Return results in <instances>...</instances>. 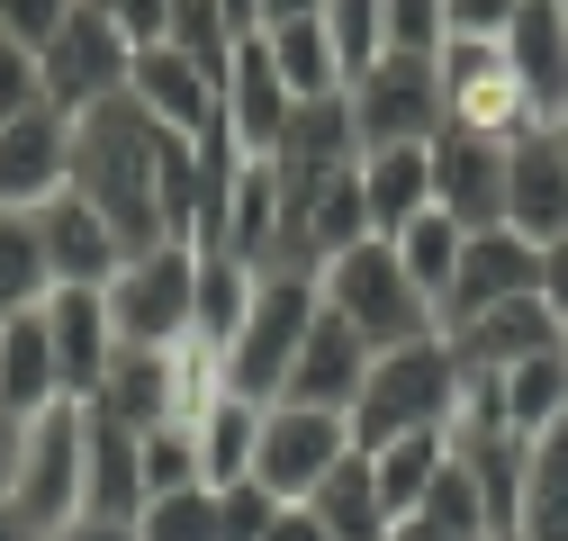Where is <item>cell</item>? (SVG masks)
Here are the masks:
<instances>
[{
    "instance_id": "cell-44",
    "label": "cell",
    "mask_w": 568,
    "mask_h": 541,
    "mask_svg": "<svg viewBox=\"0 0 568 541\" xmlns=\"http://www.w3.org/2000/svg\"><path fill=\"white\" fill-rule=\"evenodd\" d=\"M452 37L443 0H388V54H434Z\"/></svg>"
},
{
    "instance_id": "cell-33",
    "label": "cell",
    "mask_w": 568,
    "mask_h": 541,
    "mask_svg": "<svg viewBox=\"0 0 568 541\" xmlns=\"http://www.w3.org/2000/svg\"><path fill=\"white\" fill-rule=\"evenodd\" d=\"M371 469H379L388 514H415L424 497H434V479L452 469V433H443V425H434V433H397V442H379V451H371Z\"/></svg>"
},
{
    "instance_id": "cell-36",
    "label": "cell",
    "mask_w": 568,
    "mask_h": 541,
    "mask_svg": "<svg viewBox=\"0 0 568 541\" xmlns=\"http://www.w3.org/2000/svg\"><path fill=\"white\" fill-rule=\"evenodd\" d=\"M397 244V262L415 270V289L434 298V316H443V298H452V280H460V244H469V226L460 217H443V208H424L406 235H388Z\"/></svg>"
},
{
    "instance_id": "cell-13",
    "label": "cell",
    "mask_w": 568,
    "mask_h": 541,
    "mask_svg": "<svg viewBox=\"0 0 568 541\" xmlns=\"http://www.w3.org/2000/svg\"><path fill=\"white\" fill-rule=\"evenodd\" d=\"M126 100L145 109V118H163L172 135H207L226 118V82L207 73L199 54H181V45H135V73H126Z\"/></svg>"
},
{
    "instance_id": "cell-26",
    "label": "cell",
    "mask_w": 568,
    "mask_h": 541,
    "mask_svg": "<svg viewBox=\"0 0 568 541\" xmlns=\"http://www.w3.org/2000/svg\"><path fill=\"white\" fill-rule=\"evenodd\" d=\"M280 181H334L362 163V135H352V100H298L290 135H280Z\"/></svg>"
},
{
    "instance_id": "cell-54",
    "label": "cell",
    "mask_w": 568,
    "mask_h": 541,
    "mask_svg": "<svg viewBox=\"0 0 568 541\" xmlns=\"http://www.w3.org/2000/svg\"><path fill=\"white\" fill-rule=\"evenodd\" d=\"M0 541H37V532L19 523V506H10V497H0Z\"/></svg>"
},
{
    "instance_id": "cell-37",
    "label": "cell",
    "mask_w": 568,
    "mask_h": 541,
    "mask_svg": "<svg viewBox=\"0 0 568 541\" xmlns=\"http://www.w3.org/2000/svg\"><path fill=\"white\" fill-rule=\"evenodd\" d=\"M325 37L343 54V91L388 54V0H325Z\"/></svg>"
},
{
    "instance_id": "cell-19",
    "label": "cell",
    "mask_w": 568,
    "mask_h": 541,
    "mask_svg": "<svg viewBox=\"0 0 568 541\" xmlns=\"http://www.w3.org/2000/svg\"><path fill=\"white\" fill-rule=\"evenodd\" d=\"M199 253H235V262H253V270L280 262V163H271V154H244V172H235V190H226L217 226L199 235Z\"/></svg>"
},
{
    "instance_id": "cell-35",
    "label": "cell",
    "mask_w": 568,
    "mask_h": 541,
    "mask_svg": "<svg viewBox=\"0 0 568 541\" xmlns=\"http://www.w3.org/2000/svg\"><path fill=\"white\" fill-rule=\"evenodd\" d=\"M496 379H506V425H515L524 442L568 416V344H550V353H532V361H515V370H496Z\"/></svg>"
},
{
    "instance_id": "cell-40",
    "label": "cell",
    "mask_w": 568,
    "mask_h": 541,
    "mask_svg": "<svg viewBox=\"0 0 568 541\" xmlns=\"http://www.w3.org/2000/svg\"><path fill=\"white\" fill-rule=\"evenodd\" d=\"M172 488H207L199 479V425L190 416H172V425L145 433V497H172Z\"/></svg>"
},
{
    "instance_id": "cell-34",
    "label": "cell",
    "mask_w": 568,
    "mask_h": 541,
    "mask_svg": "<svg viewBox=\"0 0 568 541\" xmlns=\"http://www.w3.org/2000/svg\"><path fill=\"white\" fill-rule=\"evenodd\" d=\"M54 298V262H45V235L28 208H0V316H28Z\"/></svg>"
},
{
    "instance_id": "cell-47",
    "label": "cell",
    "mask_w": 568,
    "mask_h": 541,
    "mask_svg": "<svg viewBox=\"0 0 568 541\" xmlns=\"http://www.w3.org/2000/svg\"><path fill=\"white\" fill-rule=\"evenodd\" d=\"M109 19L126 28V45H163V28H172V0H118Z\"/></svg>"
},
{
    "instance_id": "cell-2",
    "label": "cell",
    "mask_w": 568,
    "mask_h": 541,
    "mask_svg": "<svg viewBox=\"0 0 568 541\" xmlns=\"http://www.w3.org/2000/svg\"><path fill=\"white\" fill-rule=\"evenodd\" d=\"M316 298H325L352 334H362L371 353H397V344H424V334H443L434 298L415 289V270L397 262L388 235H362L352 253H334V262L316 270Z\"/></svg>"
},
{
    "instance_id": "cell-50",
    "label": "cell",
    "mask_w": 568,
    "mask_h": 541,
    "mask_svg": "<svg viewBox=\"0 0 568 541\" xmlns=\"http://www.w3.org/2000/svg\"><path fill=\"white\" fill-rule=\"evenodd\" d=\"M54 541H135V523H109V514H73Z\"/></svg>"
},
{
    "instance_id": "cell-8",
    "label": "cell",
    "mask_w": 568,
    "mask_h": 541,
    "mask_svg": "<svg viewBox=\"0 0 568 541\" xmlns=\"http://www.w3.org/2000/svg\"><path fill=\"white\" fill-rule=\"evenodd\" d=\"M434 91H443V126H469V135H524L532 126V109L515 91V63H506V37H443Z\"/></svg>"
},
{
    "instance_id": "cell-38",
    "label": "cell",
    "mask_w": 568,
    "mask_h": 541,
    "mask_svg": "<svg viewBox=\"0 0 568 541\" xmlns=\"http://www.w3.org/2000/svg\"><path fill=\"white\" fill-rule=\"evenodd\" d=\"M135 541H226V523H217V488L145 497V514H135Z\"/></svg>"
},
{
    "instance_id": "cell-6",
    "label": "cell",
    "mask_w": 568,
    "mask_h": 541,
    "mask_svg": "<svg viewBox=\"0 0 568 541\" xmlns=\"http://www.w3.org/2000/svg\"><path fill=\"white\" fill-rule=\"evenodd\" d=\"M316 307H325V298H316V270H262L244 334L217 353L226 388H235V397H253V406H271L280 388H290V361H298V344H307Z\"/></svg>"
},
{
    "instance_id": "cell-48",
    "label": "cell",
    "mask_w": 568,
    "mask_h": 541,
    "mask_svg": "<svg viewBox=\"0 0 568 541\" xmlns=\"http://www.w3.org/2000/svg\"><path fill=\"white\" fill-rule=\"evenodd\" d=\"M541 307L568 325V235H559V244H541Z\"/></svg>"
},
{
    "instance_id": "cell-56",
    "label": "cell",
    "mask_w": 568,
    "mask_h": 541,
    "mask_svg": "<svg viewBox=\"0 0 568 541\" xmlns=\"http://www.w3.org/2000/svg\"><path fill=\"white\" fill-rule=\"evenodd\" d=\"M559 154H568V118H559Z\"/></svg>"
},
{
    "instance_id": "cell-32",
    "label": "cell",
    "mask_w": 568,
    "mask_h": 541,
    "mask_svg": "<svg viewBox=\"0 0 568 541\" xmlns=\"http://www.w3.org/2000/svg\"><path fill=\"white\" fill-rule=\"evenodd\" d=\"M253 289H262L253 262H235V253H199V344H207V353H226L235 334H244Z\"/></svg>"
},
{
    "instance_id": "cell-20",
    "label": "cell",
    "mask_w": 568,
    "mask_h": 541,
    "mask_svg": "<svg viewBox=\"0 0 568 541\" xmlns=\"http://www.w3.org/2000/svg\"><path fill=\"white\" fill-rule=\"evenodd\" d=\"M362 379H371V344H362V334H352L334 307H316V325H307V344H298V361H290V388H280V397H298V406H334V416H352Z\"/></svg>"
},
{
    "instance_id": "cell-17",
    "label": "cell",
    "mask_w": 568,
    "mask_h": 541,
    "mask_svg": "<svg viewBox=\"0 0 568 541\" xmlns=\"http://www.w3.org/2000/svg\"><path fill=\"white\" fill-rule=\"evenodd\" d=\"M37 235H45V262H54V289H109V280H118V262H126L118 226L91 208L82 190L45 198V208H37Z\"/></svg>"
},
{
    "instance_id": "cell-58",
    "label": "cell",
    "mask_w": 568,
    "mask_h": 541,
    "mask_svg": "<svg viewBox=\"0 0 568 541\" xmlns=\"http://www.w3.org/2000/svg\"><path fill=\"white\" fill-rule=\"evenodd\" d=\"M559 10H568V0H559Z\"/></svg>"
},
{
    "instance_id": "cell-55",
    "label": "cell",
    "mask_w": 568,
    "mask_h": 541,
    "mask_svg": "<svg viewBox=\"0 0 568 541\" xmlns=\"http://www.w3.org/2000/svg\"><path fill=\"white\" fill-rule=\"evenodd\" d=\"M82 10H118V0H82Z\"/></svg>"
},
{
    "instance_id": "cell-51",
    "label": "cell",
    "mask_w": 568,
    "mask_h": 541,
    "mask_svg": "<svg viewBox=\"0 0 568 541\" xmlns=\"http://www.w3.org/2000/svg\"><path fill=\"white\" fill-rule=\"evenodd\" d=\"M290 19H325V0H262V28H290ZM253 28V37H262Z\"/></svg>"
},
{
    "instance_id": "cell-30",
    "label": "cell",
    "mask_w": 568,
    "mask_h": 541,
    "mask_svg": "<svg viewBox=\"0 0 568 541\" xmlns=\"http://www.w3.org/2000/svg\"><path fill=\"white\" fill-rule=\"evenodd\" d=\"M524 541H568V416L550 433H532L524 451V514H515Z\"/></svg>"
},
{
    "instance_id": "cell-23",
    "label": "cell",
    "mask_w": 568,
    "mask_h": 541,
    "mask_svg": "<svg viewBox=\"0 0 568 541\" xmlns=\"http://www.w3.org/2000/svg\"><path fill=\"white\" fill-rule=\"evenodd\" d=\"M45 325H54L63 397H100V379H109V361H118V325H109V298H100V289H54V298H45Z\"/></svg>"
},
{
    "instance_id": "cell-42",
    "label": "cell",
    "mask_w": 568,
    "mask_h": 541,
    "mask_svg": "<svg viewBox=\"0 0 568 541\" xmlns=\"http://www.w3.org/2000/svg\"><path fill=\"white\" fill-rule=\"evenodd\" d=\"M28 109H45V54L19 45V37H0V126L28 118Z\"/></svg>"
},
{
    "instance_id": "cell-14",
    "label": "cell",
    "mask_w": 568,
    "mask_h": 541,
    "mask_svg": "<svg viewBox=\"0 0 568 541\" xmlns=\"http://www.w3.org/2000/svg\"><path fill=\"white\" fill-rule=\"evenodd\" d=\"M434 208L460 217L469 235L506 226V135H469V126L434 135Z\"/></svg>"
},
{
    "instance_id": "cell-5",
    "label": "cell",
    "mask_w": 568,
    "mask_h": 541,
    "mask_svg": "<svg viewBox=\"0 0 568 541\" xmlns=\"http://www.w3.org/2000/svg\"><path fill=\"white\" fill-rule=\"evenodd\" d=\"M82 442H91L82 397H54L45 416L19 425V460H10V488H0V497L19 506V523L37 541H54L63 523L82 514Z\"/></svg>"
},
{
    "instance_id": "cell-46",
    "label": "cell",
    "mask_w": 568,
    "mask_h": 541,
    "mask_svg": "<svg viewBox=\"0 0 568 541\" xmlns=\"http://www.w3.org/2000/svg\"><path fill=\"white\" fill-rule=\"evenodd\" d=\"M515 10H524V0H443L452 37H506V28H515Z\"/></svg>"
},
{
    "instance_id": "cell-16",
    "label": "cell",
    "mask_w": 568,
    "mask_h": 541,
    "mask_svg": "<svg viewBox=\"0 0 568 541\" xmlns=\"http://www.w3.org/2000/svg\"><path fill=\"white\" fill-rule=\"evenodd\" d=\"M506 63H515V91H524L532 126H559L568 118V10H559V0H524V10H515Z\"/></svg>"
},
{
    "instance_id": "cell-12",
    "label": "cell",
    "mask_w": 568,
    "mask_h": 541,
    "mask_svg": "<svg viewBox=\"0 0 568 541\" xmlns=\"http://www.w3.org/2000/svg\"><path fill=\"white\" fill-rule=\"evenodd\" d=\"M73 190V118L63 109H28L0 126V208H45Z\"/></svg>"
},
{
    "instance_id": "cell-1",
    "label": "cell",
    "mask_w": 568,
    "mask_h": 541,
    "mask_svg": "<svg viewBox=\"0 0 568 541\" xmlns=\"http://www.w3.org/2000/svg\"><path fill=\"white\" fill-rule=\"evenodd\" d=\"M73 190L118 226L126 253L190 244L199 226V135H172L126 91L73 118Z\"/></svg>"
},
{
    "instance_id": "cell-7",
    "label": "cell",
    "mask_w": 568,
    "mask_h": 541,
    "mask_svg": "<svg viewBox=\"0 0 568 541\" xmlns=\"http://www.w3.org/2000/svg\"><path fill=\"white\" fill-rule=\"evenodd\" d=\"M362 451L352 442V416H334V406H298V397H271L262 406V442H253V479L280 497V506H307L334 460Z\"/></svg>"
},
{
    "instance_id": "cell-52",
    "label": "cell",
    "mask_w": 568,
    "mask_h": 541,
    "mask_svg": "<svg viewBox=\"0 0 568 541\" xmlns=\"http://www.w3.org/2000/svg\"><path fill=\"white\" fill-rule=\"evenodd\" d=\"M388 541H469V532H443L434 514H397V532H388Z\"/></svg>"
},
{
    "instance_id": "cell-39",
    "label": "cell",
    "mask_w": 568,
    "mask_h": 541,
    "mask_svg": "<svg viewBox=\"0 0 568 541\" xmlns=\"http://www.w3.org/2000/svg\"><path fill=\"white\" fill-rule=\"evenodd\" d=\"M163 45H181V54H199L207 73L226 82V63H235V45H244V28L217 10V0H172V28H163Z\"/></svg>"
},
{
    "instance_id": "cell-27",
    "label": "cell",
    "mask_w": 568,
    "mask_h": 541,
    "mask_svg": "<svg viewBox=\"0 0 568 541\" xmlns=\"http://www.w3.org/2000/svg\"><path fill=\"white\" fill-rule=\"evenodd\" d=\"M82 406H100V416H118V425H135V433L172 425V416H181V388H172V353H135V344H118V361H109L100 397H82Z\"/></svg>"
},
{
    "instance_id": "cell-43",
    "label": "cell",
    "mask_w": 568,
    "mask_h": 541,
    "mask_svg": "<svg viewBox=\"0 0 568 541\" xmlns=\"http://www.w3.org/2000/svg\"><path fill=\"white\" fill-rule=\"evenodd\" d=\"M217 523H226V541H262L280 523V497L262 479H235V488H217Z\"/></svg>"
},
{
    "instance_id": "cell-9",
    "label": "cell",
    "mask_w": 568,
    "mask_h": 541,
    "mask_svg": "<svg viewBox=\"0 0 568 541\" xmlns=\"http://www.w3.org/2000/svg\"><path fill=\"white\" fill-rule=\"evenodd\" d=\"M343 100H352V135H362V154L371 145H434V135H443L434 54H379Z\"/></svg>"
},
{
    "instance_id": "cell-41",
    "label": "cell",
    "mask_w": 568,
    "mask_h": 541,
    "mask_svg": "<svg viewBox=\"0 0 568 541\" xmlns=\"http://www.w3.org/2000/svg\"><path fill=\"white\" fill-rule=\"evenodd\" d=\"M415 514H434L443 532H469V541H496V532H487V497H478V479H469L460 460H452L443 479H434V497H424Z\"/></svg>"
},
{
    "instance_id": "cell-49",
    "label": "cell",
    "mask_w": 568,
    "mask_h": 541,
    "mask_svg": "<svg viewBox=\"0 0 568 541\" xmlns=\"http://www.w3.org/2000/svg\"><path fill=\"white\" fill-rule=\"evenodd\" d=\"M262 541H325V523H316V506H280V523Z\"/></svg>"
},
{
    "instance_id": "cell-4",
    "label": "cell",
    "mask_w": 568,
    "mask_h": 541,
    "mask_svg": "<svg viewBox=\"0 0 568 541\" xmlns=\"http://www.w3.org/2000/svg\"><path fill=\"white\" fill-rule=\"evenodd\" d=\"M118 344L135 353H181L199 334V244H154V253H126L118 280L100 289Z\"/></svg>"
},
{
    "instance_id": "cell-18",
    "label": "cell",
    "mask_w": 568,
    "mask_h": 541,
    "mask_svg": "<svg viewBox=\"0 0 568 541\" xmlns=\"http://www.w3.org/2000/svg\"><path fill=\"white\" fill-rule=\"evenodd\" d=\"M91 416V442H82V514H109V523H135L145 514V433L100 416V406H82Z\"/></svg>"
},
{
    "instance_id": "cell-15",
    "label": "cell",
    "mask_w": 568,
    "mask_h": 541,
    "mask_svg": "<svg viewBox=\"0 0 568 541\" xmlns=\"http://www.w3.org/2000/svg\"><path fill=\"white\" fill-rule=\"evenodd\" d=\"M506 226L532 235V244L568 235V154H559V126L506 135Z\"/></svg>"
},
{
    "instance_id": "cell-10",
    "label": "cell",
    "mask_w": 568,
    "mask_h": 541,
    "mask_svg": "<svg viewBox=\"0 0 568 541\" xmlns=\"http://www.w3.org/2000/svg\"><path fill=\"white\" fill-rule=\"evenodd\" d=\"M126 73H135L126 28H118L109 10H73V19H63V37L45 45V109L82 118V109L118 100V91H126Z\"/></svg>"
},
{
    "instance_id": "cell-57",
    "label": "cell",
    "mask_w": 568,
    "mask_h": 541,
    "mask_svg": "<svg viewBox=\"0 0 568 541\" xmlns=\"http://www.w3.org/2000/svg\"><path fill=\"white\" fill-rule=\"evenodd\" d=\"M506 541H524V532H506Z\"/></svg>"
},
{
    "instance_id": "cell-45",
    "label": "cell",
    "mask_w": 568,
    "mask_h": 541,
    "mask_svg": "<svg viewBox=\"0 0 568 541\" xmlns=\"http://www.w3.org/2000/svg\"><path fill=\"white\" fill-rule=\"evenodd\" d=\"M82 10V0H0V37H19V45H54L63 37V19H73Z\"/></svg>"
},
{
    "instance_id": "cell-53",
    "label": "cell",
    "mask_w": 568,
    "mask_h": 541,
    "mask_svg": "<svg viewBox=\"0 0 568 541\" xmlns=\"http://www.w3.org/2000/svg\"><path fill=\"white\" fill-rule=\"evenodd\" d=\"M217 10H226V19H235V28H244V37H253V28H262V0H217Z\"/></svg>"
},
{
    "instance_id": "cell-21",
    "label": "cell",
    "mask_w": 568,
    "mask_h": 541,
    "mask_svg": "<svg viewBox=\"0 0 568 541\" xmlns=\"http://www.w3.org/2000/svg\"><path fill=\"white\" fill-rule=\"evenodd\" d=\"M550 344H568V325H559L541 298H506V307L452 325V361H460V370H515V361H532V353H550Z\"/></svg>"
},
{
    "instance_id": "cell-3",
    "label": "cell",
    "mask_w": 568,
    "mask_h": 541,
    "mask_svg": "<svg viewBox=\"0 0 568 541\" xmlns=\"http://www.w3.org/2000/svg\"><path fill=\"white\" fill-rule=\"evenodd\" d=\"M452 397H460V361H452V334H424V344L371 353V379L352 397V442L379 451L397 433H434L452 425Z\"/></svg>"
},
{
    "instance_id": "cell-29",
    "label": "cell",
    "mask_w": 568,
    "mask_h": 541,
    "mask_svg": "<svg viewBox=\"0 0 568 541\" xmlns=\"http://www.w3.org/2000/svg\"><path fill=\"white\" fill-rule=\"evenodd\" d=\"M199 479L207 488H235V479H253V442H262V406L253 397H235V388H217L199 406Z\"/></svg>"
},
{
    "instance_id": "cell-22",
    "label": "cell",
    "mask_w": 568,
    "mask_h": 541,
    "mask_svg": "<svg viewBox=\"0 0 568 541\" xmlns=\"http://www.w3.org/2000/svg\"><path fill=\"white\" fill-rule=\"evenodd\" d=\"M290 118H298V100H290V82H280L271 45H262V37H244V45H235V63H226V126L244 135V154H280Z\"/></svg>"
},
{
    "instance_id": "cell-25",
    "label": "cell",
    "mask_w": 568,
    "mask_h": 541,
    "mask_svg": "<svg viewBox=\"0 0 568 541\" xmlns=\"http://www.w3.org/2000/svg\"><path fill=\"white\" fill-rule=\"evenodd\" d=\"M362 208H371V235H406L434 208V145H371L362 154Z\"/></svg>"
},
{
    "instance_id": "cell-11",
    "label": "cell",
    "mask_w": 568,
    "mask_h": 541,
    "mask_svg": "<svg viewBox=\"0 0 568 541\" xmlns=\"http://www.w3.org/2000/svg\"><path fill=\"white\" fill-rule=\"evenodd\" d=\"M506 298H541V244L515 235V226H478L460 244V280L443 298V334L469 325V316H487V307H506Z\"/></svg>"
},
{
    "instance_id": "cell-24",
    "label": "cell",
    "mask_w": 568,
    "mask_h": 541,
    "mask_svg": "<svg viewBox=\"0 0 568 541\" xmlns=\"http://www.w3.org/2000/svg\"><path fill=\"white\" fill-rule=\"evenodd\" d=\"M54 397H63V361H54V325H45V307L0 316V406L28 425V416H45Z\"/></svg>"
},
{
    "instance_id": "cell-31",
    "label": "cell",
    "mask_w": 568,
    "mask_h": 541,
    "mask_svg": "<svg viewBox=\"0 0 568 541\" xmlns=\"http://www.w3.org/2000/svg\"><path fill=\"white\" fill-rule=\"evenodd\" d=\"M280 82H290V100H343V54L325 37V19H290V28H262Z\"/></svg>"
},
{
    "instance_id": "cell-28",
    "label": "cell",
    "mask_w": 568,
    "mask_h": 541,
    "mask_svg": "<svg viewBox=\"0 0 568 541\" xmlns=\"http://www.w3.org/2000/svg\"><path fill=\"white\" fill-rule=\"evenodd\" d=\"M307 506H316L325 541H388V532H397V514H388V497H379L371 451H343V460H334V479H325Z\"/></svg>"
}]
</instances>
